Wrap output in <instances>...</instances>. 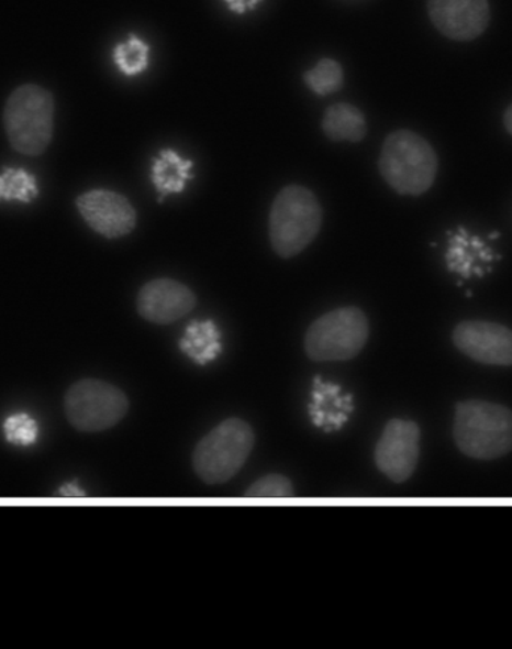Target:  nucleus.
<instances>
[{
    "label": "nucleus",
    "instance_id": "1",
    "mask_svg": "<svg viewBox=\"0 0 512 649\" xmlns=\"http://www.w3.org/2000/svg\"><path fill=\"white\" fill-rule=\"evenodd\" d=\"M437 155L432 144L416 132H391L379 156L383 180L400 196L419 197L435 184Z\"/></svg>",
    "mask_w": 512,
    "mask_h": 649
},
{
    "label": "nucleus",
    "instance_id": "2",
    "mask_svg": "<svg viewBox=\"0 0 512 649\" xmlns=\"http://www.w3.org/2000/svg\"><path fill=\"white\" fill-rule=\"evenodd\" d=\"M3 128L14 151L40 156L47 151L55 132V98L38 85H23L8 98Z\"/></svg>",
    "mask_w": 512,
    "mask_h": 649
},
{
    "label": "nucleus",
    "instance_id": "3",
    "mask_svg": "<svg viewBox=\"0 0 512 649\" xmlns=\"http://www.w3.org/2000/svg\"><path fill=\"white\" fill-rule=\"evenodd\" d=\"M322 226V208L315 194L289 185L276 196L270 210V242L282 258H292L311 245Z\"/></svg>",
    "mask_w": 512,
    "mask_h": 649
},
{
    "label": "nucleus",
    "instance_id": "4",
    "mask_svg": "<svg viewBox=\"0 0 512 649\" xmlns=\"http://www.w3.org/2000/svg\"><path fill=\"white\" fill-rule=\"evenodd\" d=\"M454 440L466 457L497 459L512 450V411L486 400H465L456 408Z\"/></svg>",
    "mask_w": 512,
    "mask_h": 649
},
{
    "label": "nucleus",
    "instance_id": "5",
    "mask_svg": "<svg viewBox=\"0 0 512 649\" xmlns=\"http://www.w3.org/2000/svg\"><path fill=\"white\" fill-rule=\"evenodd\" d=\"M254 431L246 421L229 419L216 426L197 446L193 469L201 481L221 485L231 481L254 449Z\"/></svg>",
    "mask_w": 512,
    "mask_h": 649
},
{
    "label": "nucleus",
    "instance_id": "6",
    "mask_svg": "<svg viewBox=\"0 0 512 649\" xmlns=\"http://www.w3.org/2000/svg\"><path fill=\"white\" fill-rule=\"evenodd\" d=\"M369 339V320L360 308L336 309L318 318L305 333L304 349L316 362H346L360 354Z\"/></svg>",
    "mask_w": 512,
    "mask_h": 649
},
{
    "label": "nucleus",
    "instance_id": "7",
    "mask_svg": "<svg viewBox=\"0 0 512 649\" xmlns=\"http://www.w3.org/2000/svg\"><path fill=\"white\" fill-rule=\"evenodd\" d=\"M130 400L121 388L102 380L85 378L65 393L66 420L78 432H104L121 424Z\"/></svg>",
    "mask_w": 512,
    "mask_h": 649
},
{
    "label": "nucleus",
    "instance_id": "8",
    "mask_svg": "<svg viewBox=\"0 0 512 649\" xmlns=\"http://www.w3.org/2000/svg\"><path fill=\"white\" fill-rule=\"evenodd\" d=\"M419 457V425L411 420H391L377 446L378 469L392 482L402 483L414 474Z\"/></svg>",
    "mask_w": 512,
    "mask_h": 649
},
{
    "label": "nucleus",
    "instance_id": "9",
    "mask_svg": "<svg viewBox=\"0 0 512 649\" xmlns=\"http://www.w3.org/2000/svg\"><path fill=\"white\" fill-rule=\"evenodd\" d=\"M76 205L90 229L107 239L123 238L135 229L134 206L122 194L93 189L78 197Z\"/></svg>",
    "mask_w": 512,
    "mask_h": 649
},
{
    "label": "nucleus",
    "instance_id": "10",
    "mask_svg": "<svg viewBox=\"0 0 512 649\" xmlns=\"http://www.w3.org/2000/svg\"><path fill=\"white\" fill-rule=\"evenodd\" d=\"M454 345L475 362L512 366V330L498 322L464 321L454 329Z\"/></svg>",
    "mask_w": 512,
    "mask_h": 649
},
{
    "label": "nucleus",
    "instance_id": "11",
    "mask_svg": "<svg viewBox=\"0 0 512 649\" xmlns=\"http://www.w3.org/2000/svg\"><path fill=\"white\" fill-rule=\"evenodd\" d=\"M433 26L448 40H477L490 24L489 0H427Z\"/></svg>",
    "mask_w": 512,
    "mask_h": 649
},
{
    "label": "nucleus",
    "instance_id": "12",
    "mask_svg": "<svg viewBox=\"0 0 512 649\" xmlns=\"http://www.w3.org/2000/svg\"><path fill=\"white\" fill-rule=\"evenodd\" d=\"M197 296L179 280L160 278L151 280L140 289L136 309L144 320L155 324H171L196 308Z\"/></svg>",
    "mask_w": 512,
    "mask_h": 649
},
{
    "label": "nucleus",
    "instance_id": "13",
    "mask_svg": "<svg viewBox=\"0 0 512 649\" xmlns=\"http://www.w3.org/2000/svg\"><path fill=\"white\" fill-rule=\"evenodd\" d=\"M353 411V396L342 395L341 386L322 382L320 377L313 380L312 403L309 405L313 425L327 432L337 431Z\"/></svg>",
    "mask_w": 512,
    "mask_h": 649
},
{
    "label": "nucleus",
    "instance_id": "14",
    "mask_svg": "<svg viewBox=\"0 0 512 649\" xmlns=\"http://www.w3.org/2000/svg\"><path fill=\"white\" fill-rule=\"evenodd\" d=\"M193 163L186 160L172 148H164L152 165V182L160 194L159 201L168 194L185 191L186 185L192 179Z\"/></svg>",
    "mask_w": 512,
    "mask_h": 649
},
{
    "label": "nucleus",
    "instance_id": "15",
    "mask_svg": "<svg viewBox=\"0 0 512 649\" xmlns=\"http://www.w3.org/2000/svg\"><path fill=\"white\" fill-rule=\"evenodd\" d=\"M322 131L333 142L360 143L367 134L365 114L348 102H338L325 110Z\"/></svg>",
    "mask_w": 512,
    "mask_h": 649
},
{
    "label": "nucleus",
    "instance_id": "16",
    "mask_svg": "<svg viewBox=\"0 0 512 649\" xmlns=\"http://www.w3.org/2000/svg\"><path fill=\"white\" fill-rule=\"evenodd\" d=\"M180 350L197 365H208L222 353L221 332L213 321H193L180 339Z\"/></svg>",
    "mask_w": 512,
    "mask_h": 649
},
{
    "label": "nucleus",
    "instance_id": "17",
    "mask_svg": "<svg viewBox=\"0 0 512 649\" xmlns=\"http://www.w3.org/2000/svg\"><path fill=\"white\" fill-rule=\"evenodd\" d=\"M113 61L119 72L126 77L140 76L151 65V45L140 36L131 35L123 43L115 45Z\"/></svg>",
    "mask_w": 512,
    "mask_h": 649
},
{
    "label": "nucleus",
    "instance_id": "18",
    "mask_svg": "<svg viewBox=\"0 0 512 649\" xmlns=\"http://www.w3.org/2000/svg\"><path fill=\"white\" fill-rule=\"evenodd\" d=\"M303 80L313 94L325 97L344 88V68L337 61L324 57L312 69L304 73Z\"/></svg>",
    "mask_w": 512,
    "mask_h": 649
},
{
    "label": "nucleus",
    "instance_id": "19",
    "mask_svg": "<svg viewBox=\"0 0 512 649\" xmlns=\"http://www.w3.org/2000/svg\"><path fill=\"white\" fill-rule=\"evenodd\" d=\"M35 177L20 168H7L0 173V201L31 202L38 197Z\"/></svg>",
    "mask_w": 512,
    "mask_h": 649
},
{
    "label": "nucleus",
    "instance_id": "20",
    "mask_svg": "<svg viewBox=\"0 0 512 649\" xmlns=\"http://www.w3.org/2000/svg\"><path fill=\"white\" fill-rule=\"evenodd\" d=\"M294 487L287 477L279 474H270L259 479L246 492L247 498H291Z\"/></svg>",
    "mask_w": 512,
    "mask_h": 649
},
{
    "label": "nucleus",
    "instance_id": "21",
    "mask_svg": "<svg viewBox=\"0 0 512 649\" xmlns=\"http://www.w3.org/2000/svg\"><path fill=\"white\" fill-rule=\"evenodd\" d=\"M5 436L8 441L15 442V444H32L35 441L38 426L36 421L27 415H15L5 421Z\"/></svg>",
    "mask_w": 512,
    "mask_h": 649
},
{
    "label": "nucleus",
    "instance_id": "22",
    "mask_svg": "<svg viewBox=\"0 0 512 649\" xmlns=\"http://www.w3.org/2000/svg\"><path fill=\"white\" fill-rule=\"evenodd\" d=\"M263 2L264 0H224L226 8L238 15L255 11Z\"/></svg>",
    "mask_w": 512,
    "mask_h": 649
},
{
    "label": "nucleus",
    "instance_id": "23",
    "mask_svg": "<svg viewBox=\"0 0 512 649\" xmlns=\"http://www.w3.org/2000/svg\"><path fill=\"white\" fill-rule=\"evenodd\" d=\"M503 123H505L507 131L512 135V105L508 107L505 116H503Z\"/></svg>",
    "mask_w": 512,
    "mask_h": 649
}]
</instances>
